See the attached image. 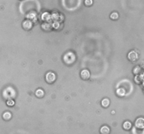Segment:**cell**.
Here are the masks:
<instances>
[{"label":"cell","instance_id":"cell-1","mask_svg":"<svg viewBox=\"0 0 144 134\" xmlns=\"http://www.w3.org/2000/svg\"><path fill=\"white\" fill-rule=\"evenodd\" d=\"M64 62L68 64H71L75 61V56L72 52H68L63 57Z\"/></svg>","mask_w":144,"mask_h":134},{"label":"cell","instance_id":"cell-2","mask_svg":"<svg viewBox=\"0 0 144 134\" xmlns=\"http://www.w3.org/2000/svg\"><path fill=\"white\" fill-rule=\"evenodd\" d=\"M129 60H130L131 62H136L138 59H139V54L134 50H132L130 52H129L128 54Z\"/></svg>","mask_w":144,"mask_h":134},{"label":"cell","instance_id":"cell-3","mask_svg":"<svg viewBox=\"0 0 144 134\" xmlns=\"http://www.w3.org/2000/svg\"><path fill=\"white\" fill-rule=\"evenodd\" d=\"M56 75L52 72H48L46 75V80L48 83H53L56 80Z\"/></svg>","mask_w":144,"mask_h":134},{"label":"cell","instance_id":"cell-4","mask_svg":"<svg viewBox=\"0 0 144 134\" xmlns=\"http://www.w3.org/2000/svg\"><path fill=\"white\" fill-rule=\"evenodd\" d=\"M135 126L136 128L140 129H144V118L139 117L135 122Z\"/></svg>","mask_w":144,"mask_h":134},{"label":"cell","instance_id":"cell-5","mask_svg":"<svg viewBox=\"0 0 144 134\" xmlns=\"http://www.w3.org/2000/svg\"><path fill=\"white\" fill-rule=\"evenodd\" d=\"M80 76L83 80H88L90 77V73L86 69L82 70L80 73Z\"/></svg>","mask_w":144,"mask_h":134},{"label":"cell","instance_id":"cell-6","mask_svg":"<svg viewBox=\"0 0 144 134\" xmlns=\"http://www.w3.org/2000/svg\"><path fill=\"white\" fill-rule=\"evenodd\" d=\"M23 27L25 29L29 30L32 28V22L29 20H26L23 22Z\"/></svg>","mask_w":144,"mask_h":134},{"label":"cell","instance_id":"cell-7","mask_svg":"<svg viewBox=\"0 0 144 134\" xmlns=\"http://www.w3.org/2000/svg\"><path fill=\"white\" fill-rule=\"evenodd\" d=\"M51 16L48 13H47V12L44 13L42 14V19L44 21H48L51 19Z\"/></svg>","mask_w":144,"mask_h":134},{"label":"cell","instance_id":"cell-8","mask_svg":"<svg viewBox=\"0 0 144 134\" xmlns=\"http://www.w3.org/2000/svg\"><path fill=\"white\" fill-rule=\"evenodd\" d=\"M3 119L6 120V121H8V120H10L11 119V117H12V115H11V113H9V112H5L3 114Z\"/></svg>","mask_w":144,"mask_h":134},{"label":"cell","instance_id":"cell-9","mask_svg":"<svg viewBox=\"0 0 144 134\" xmlns=\"http://www.w3.org/2000/svg\"><path fill=\"white\" fill-rule=\"evenodd\" d=\"M110 132V129L108 126H102L101 129V133L103 134H109Z\"/></svg>","mask_w":144,"mask_h":134},{"label":"cell","instance_id":"cell-10","mask_svg":"<svg viewBox=\"0 0 144 134\" xmlns=\"http://www.w3.org/2000/svg\"><path fill=\"white\" fill-rule=\"evenodd\" d=\"M101 104L102 105H103V107H104V108L108 107V105H110V101H109V99L108 98H103L102 100Z\"/></svg>","mask_w":144,"mask_h":134},{"label":"cell","instance_id":"cell-11","mask_svg":"<svg viewBox=\"0 0 144 134\" xmlns=\"http://www.w3.org/2000/svg\"><path fill=\"white\" fill-rule=\"evenodd\" d=\"M123 128L125 130H129L132 128V123L130 122H129V121L125 122L124 123V124H123Z\"/></svg>","mask_w":144,"mask_h":134},{"label":"cell","instance_id":"cell-12","mask_svg":"<svg viewBox=\"0 0 144 134\" xmlns=\"http://www.w3.org/2000/svg\"><path fill=\"white\" fill-rule=\"evenodd\" d=\"M35 95L37 96V97H39V98H42L44 96V91H43L42 89H37V91H36V93H35Z\"/></svg>","mask_w":144,"mask_h":134},{"label":"cell","instance_id":"cell-13","mask_svg":"<svg viewBox=\"0 0 144 134\" xmlns=\"http://www.w3.org/2000/svg\"><path fill=\"white\" fill-rule=\"evenodd\" d=\"M42 29L44 30L48 31L51 29V25L48 23H47V22H44V23H43L42 25Z\"/></svg>","mask_w":144,"mask_h":134},{"label":"cell","instance_id":"cell-14","mask_svg":"<svg viewBox=\"0 0 144 134\" xmlns=\"http://www.w3.org/2000/svg\"><path fill=\"white\" fill-rule=\"evenodd\" d=\"M117 94L119 96H124L125 95V91L123 89H118L117 90Z\"/></svg>","mask_w":144,"mask_h":134},{"label":"cell","instance_id":"cell-15","mask_svg":"<svg viewBox=\"0 0 144 134\" xmlns=\"http://www.w3.org/2000/svg\"><path fill=\"white\" fill-rule=\"evenodd\" d=\"M59 17H60V16H59V13L57 12H53L52 15H51V18L54 20H58Z\"/></svg>","mask_w":144,"mask_h":134},{"label":"cell","instance_id":"cell-16","mask_svg":"<svg viewBox=\"0 0 144 134\" xmlns=\"http://www.w3.org/2000/svg\"><path fill=\"white\" fill-rule=\"evenodd\" d=\"M118 18H119V14H118V13L114 12V13H112V14L110 15V18L112 20H118Z\"/></svg>","mask_w":144,"mask_h":134},{"label":"cell","instance_id":"cell-17","mask_svg":"<svg viewBox=\"0 0 144 134\" xmlns=\"http://www.w3.org/2000/svg\"><path fill=\"white\" fill-rule=\"evenodd\" d=\"M14 104H15V102H14V101L12 100V99H9V100H8V101H6V105H7L8 106H10V107L13 106Z\"/></svg>","mask_w":144,"mask_h":134},{"label":"cell","instance_id":"cell-18","mask_svg":"<svg viewBox=\"0 0 144 134\" xmlns=\"http://www.w3.org/2000/svg\"><path fill=\"white\" fill-rule=\"evenodd\" d=\"M141 69L140 67H136L134 68V69H133V72L135 74H139V73L141 72Z\"/></svg>","mask_w":144,"mask_h":134},{"label":"cell","instance_id":"cell-19","mask_svg":"<svg viewBox=\"0 0 144 134\" xmlns=\"http://www.w3.org/2000/svg\"><path fill=\"white\" fill-rule=\"evenodd\" d=\"M84 4H85L86 6H89L92 5V4H93V1H92V0H85Z\"/></svg>","mask_w":144,"mask_h":134},{"label":"cell","instance_id":"cell-20","mask_svg":"<svg viewBox=\"0 0 144 134\" xmlns=\"http://www.w3.org/2000/svg\"><path fill=\"white\" fill-rule=\"evenodd\" d=\"M53 28H55V29H57V28H59V22H55L53 24Z\"/></svg>","mask_w":144,"mask_h":134}]
</instances>
